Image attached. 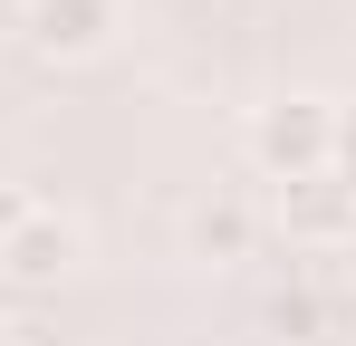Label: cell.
Listing matches in <instances>:
<instances>
[{"label":"cell","instance_id":"obj_6","mask_svg":"<svg viewBox=\"0 0 356 346\" xmlns=\"http://www.w3.org/2000/svg\"><path fill=\"white\" fill-rule=\"evenodd\" d=\"M327 173L356 192V106H337V145H327Z\"/></svg>","mask_w":356,"mask_h":346},{"label":"cell","instance_id":"obj_5","mask_svg":"<svg viewBox=\"0 0 356 346\" xmlns=\"http://www.w3.org/2000/svg\"><path fill=\"white\" fill-rule=\"evenodd\" d=\"M250 240H260V212H250L241 192H202V202L183 212V260L241 270V260H250Z\"/></svg>","mask_w":356,"mask_h":346},{"label":"cell","instance_id":"obj_2","mask_svg":"<svg viewBox=\"0 0 356 346\" xmlns=\"http://www.w3.org/2000/svg\"><path fill=\"white\" fill-rule=\"evenodd\" d=\"M19 29H29V49L49 58V67H87V58L116 49L125 10H116V0H29Z\"/></svg>","mask_w":356,"mask_h":346},{"label":"cell","instance_id":"obj_3","mask_svg":"<svg viewBox=\"0 0 356 346\" xmlns=\"http://www.w3.org/2000/svg\"><path fill=\"white\" fill-rule=\"evenodd\" d=\"M77 260H87V231L67 222V212H49V202L0 240V279H10V288H58Z\"/></svg>","mask_w":356,"mask_h":346},{"label":"cell","instance_id":"obj_4","mask_svg":"<svg viewBox=\"0 0 356 346\" xmlns=\"http://www.w3.org/2000/svg\"><path fill=\"white\" fill-rule=\"evenodd\" d=\"M280 231H289V250H347L356 240V192L337 173H298V183H280Z\"/></svg>","mask_w":356,"mask_h":346},{"label":"cell","instance_id":"obj_1","mask_svg":"<svg viewBox=\"0 0 356 346\" xmlns=\"http://www.w3.org/2000/svg\"><path fill=\"white\" fill-rule=\"evenodd\" d=\"M327 145H337V106H327V97H270V106L250 115V164H260V183L327 173Z\"/></svg>","mask_w":356,"mask_h":346},{"label":"cell","instance_id":"obj_7","mask_svg":"<svg viewBox=\"0 0 356 346\" xmlns=\"http://www.w3.org/2000/svg\"><path fill=\"white\" fill-rule=\"evenodd\" d=\"M29 212H39V202H29L19 183H0V240H10V231H19V222H29Z\"/></svg>","mask_w":356,"mask_h":346}]
</instances>
